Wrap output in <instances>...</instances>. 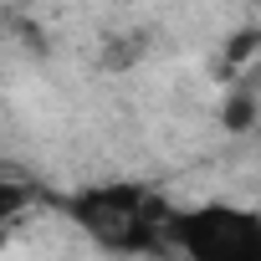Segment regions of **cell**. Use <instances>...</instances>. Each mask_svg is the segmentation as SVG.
<instances>
[{"label": "cell", "mask_w": 261, "mask_h": 261, "mask_svg": "<svg viewBox=\"0 0 261 261\" xmlns=\"http://www.w3.org/2000/svg\"><path fill=\"white\" fill-rule=\"evenodd\" d=\"M67 215L97 236L102 246L113 251H139L154 241V195L144 185H128V179H113V185H92V190H77L67 200Z\"/></svg>", "instance_id": "2"}, {"label": "cell", "mask_w": 261, "mask_h": 261, "mask_svg": "<svg viewBox=\"0 0 261 261\" xmlns=\"http://www.w3.org/2000/svg\"><path fill=\"white\" fill-rule=\"evenodd\" d=\"M26 200H31V190H26V185H11V179H0V225H6V220H16Z\"/></svg>", "instance_id": "3"}, {"label": "cell", "mask_w": 261, "mask_h": 261, "mask_svg": "<svg viewBox=\"0 0 261 261\" xmlns=\"http://www.w3.org/2000/svg\"><path fill=\"white\" fill-rule=\"evenodd\" d=\"M185 261H261V215L251 205L205 200L164 220Z\"/></svg>", "instance_id": "1"}, {"label": "cell", "mask_w": 261, "mask_h": 261, "mask_svg": "<svg viewBox=\"0 0 261 261\" xmlns=\"http://www.w3.org/2000/svg\"><path fill=\"white\" fill-rule=\"evenodd\" d=\"M246 118H251V97L230 102V128H246Z\"/></svg>", "instance_id": "4"}]
</instances>
